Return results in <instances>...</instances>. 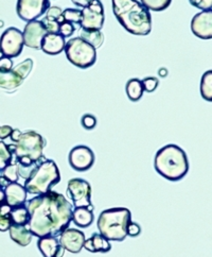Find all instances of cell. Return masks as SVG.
I'll return each mask as SVG.
<instances>
[{
  "label": "cell",
  "mask_w": 212,
  "mask_h": 257,
  "mask_svg": "<svg viewBox=\"0 0 212 257\" xmlns=\"http://www.w3.org/2000/svg\"><path fill=\"white\" fill-rule=\"evenodd\" d=\"M26 206L30 213L27 226L35 237H58L72 221V204L57 191L36 196Z\"/></svg>",
  "instance_id": "1"
},
{
  "label": "cell",
  "mask_w": 212,
  "mask_h": 257,
  "mask_svg": "<svg viewBox=\"0 0 212 257\" xmlns=\"http://www.w3.org/2000/svg\"><path fill=\"white\" fill-rule=\"evenodd\" d=\"M113 12L119 24L131 34L149 35L152 31L150 11L138 0H112Z\"/></svg>",
  "instance_id": "2"
},
{
  "label": "cell",
  "mask_w": 212,
  "mask_h": 257,
  "mask_svg": "<svg viewBox=\"0 0 212 257\" xmlns=\"http://www.w3.org/2000/svg\"><path fill=\"white\" fill-rule=\"evenodd\" d=\"M154 168L159 176L170 182H178L189 172V160L186 152L176 145H167L155 154Z\"/></svg>",
  "instance_id": "3"
},
{
  "label": "cell",
  "mask_w": 212,
  "mask_h": 257,
  "mask_svg": "<svg viewBox=\"0 0 212 257\" xmlns=\"http://www.w3.org/2000/svg\"><path fill=\"white\" fill-rule=\"evenodd\" d=\"M132 222V213L126 207H112L103 210L98 218L99 233L109 241H123L127 226Z\"/></svg>",
  "instance_id": "4"
},
{
  "label": "cell",
  "mask_w": 212,
  "mask_h": 257,
  "mask_svg": "<svg viewBox=\"0 0 212 257\" xmlns=\"http://www.w3.org/2000/svg\"><path fill=\"white\" fill-rule=\"evenodd\" d=\"M8 146L14 154V160L23 166H32L45 160L43 152L46 147V141L35 131L22 133L20 140L13 145Z\"/></svg>",
  "instance_id": "5"
},
{
  "label": "cell",
  "mask_w": 212,
  "mask_h": 257,
  "mask_svg": "<svg viewBox=\"0 0 212 257\" xmlns=\"http://www.w3.org/2000/svg\"><path fill=\"white\" fill-rule=\"evenodd\" d=\"M61 182V173L57 163L45 159L34 169L31 176L25 182V188L28 194L43 195L47 194L51 188Z\"/></svg>",
  "instance_id": "6"
},
{
  "label": "cell",
  "mask_w": 212,
  "mask_h": 257,
  "mask_svg": "<svg viewBox=\"0 0 212 257\" xmlns=\"http://www.w3.org/2000/svg\"><path fill=\"white\" fill-rule=\"evenodd\" d=\"M64 50L68 61L78 68H89L97 62V49L81 38L69 40Z\"/></svg>",
  "instance_id": "7"
},
{
  "label": "cell",
  "mask_w": 212,
  "mask_h": 257,
  "mask_svg": "<svg viewBox=\"0 0 212 257\" xmlns=\"http://www.w3.org/2000/svg\"><path fill=\"white\" fill-rule=\"evenodd\" d=\"M24 36L23 32L11 27L8 28L0 38V57L17 58L24 50Z\"/></svg>",
  "instance_id": "8"
},
{
  "label": "cell",
  "mask_w": 212,
  "mask_h": 257,
  "mask_svg": "<svg viewBox=\"0 0 212 257\" xmlns=\"http://www.w3.org/2000/svg\"><path fill=\"white\" fill-rule=\"evenodd\" d=\"M67 195L72 200L75 207H88L94 210L91 203V186L87 181L80 178L69 180Z\"/></svg>",
  "instance_id": "9"
},
{
  "label": "cell",
  "mask_w": 212,
  "mask_h": 257,
  "mask_svg": "<svg viewBox=\"0 0 212 257\" xmlns=\"http://www.w3.org/2000/svg\"><path fill=\"white\" fill-rule=\"evenodd\" d=\"M82 22L80 28L101 30L105 22L104 7L100 0H94L82 9Z\"/></svg>",
  "instance_id": "10"
},
{
  "label": "cell",
  "mask_w": 212,
  "mask_h": 257,
  "mask_svg": "<svg viewBox=\"0 0 212 257\" xmlns=\"http://www.w3.org/2000/svg\"><path fill=\"white\" fill-rule=\"evenodd\" d=\"M50 7V0H17L16 12L21 20L29 23L45 15Z\"/></svg>",
  "instance_id": "11"
},
{
  "label": "cell",
  "mask_w": 212,
  "mask_h": 257,
  "mask_svg": "<svg viewBox=\"0 0 212 257\" xmlns=\"http://www.w3.org/2000/svg\"><path fill=\"white\" fill-rule=\"evenodd\" d=\"M95 153L87 146H77L72 148L68 155L69 165L79 172L89 170L95 164Z\"/></svg>",
  "instance_id": "12"
},
{
  "label": "cell",
  "mask_w": 212,
  "mask_h": 257,
  "mask_svg": "<svg viewBox=\"0 0 212 257\" xmlns=\"http://www.w3.org/2000/svg\"><path fill=\"white\" fill-rule=\"evenodd\" d=\"M191 31L200 40H212V10L195 14L191 21Z\"/></svg>",
  "instance_id": "13"
},
{
  "label": "cell",
  "mask_w": 212,
  "mask_h": 257,
  "mask_svg": "<svg viewBox=\"0 0 212 257\" xmlns=\"http://www.w3.org/2000/svg\"><path fill=\"white\" fill-rule=\"evenodd\" d=\"M47 33V29L45 28L44 24L41 21L36 20L29 22L26 25L23 32L25 46L35 50L41 49L42 41Z\"/></svg>",
  "instance_id": "14"
},
{
  "label": "cell",
  "mask_w": 212,
  "mask_h": 257,
  "mask_svg": "<svg viewBox=\"0 0 212 257\" xmlns=\"http://www.w3.org/2000/svg\"><path fill=\"white\" fill-rule=\"evenodd\" d=\"M85 240V234L77 228L68 227L60 235L61 245L65 249V251L73 254L81 252V250L84 247Z\"/></svg>",
  "instance_id": "15"
},
{
  "label": "cell",
  "mask_w": 212,
  "mask_h": 257,
  "mask_svg": "<svg viewBox=\"0 0 212 257\" xmlns=\"http://www.w3.org/2000/svg\"><path fill=\"white\" fill-rule=\"evenodd\" d=\"M66 41L65 38L60 33L48 32L44 36L42 41L41 49L48 56H58L65 49Z\"/></svg>",
  "instance_id": "16"
},
{
  "label": "cell",
  "mask_w": 212,
  "mask_h": 257,
  "mask_svg": "<svg viewBox=\"0 0 212 257\" xmlns=\"http://www.w3.org/2000/svg\"><path fill=\"white\" fill-rule=\"evenodd\" d=\"M38 247L44 257H63L65 249L61 245L57 237H42L38 241Z\"/></svg>",
  "instance_id": "17"
},
{
  "label": "cell",
  "mask_w": 212,
  "mask_h": 257,
  "mask_svg": "<svg viewBox=\"0 0 212 257\" xmlns=\"http://www.w3.org/2000/svg\"><path fill=\"white\" fill-rule=\"evenodd\" d=\"M5 194L7 199V204L9 206H11L12 208L24 205L27 201L28 192L25 186L21 185L20 183L17 182L10 183V184L5 188Z\"/></svg>",
  "instance_id": "18"
},
{
  "label": "cell",
  "mask_w": 212,
  "mask_h": 257,
  "mask_svg": "<svg viewBox=\"0 0 212 257\" xmlns=\"http://www.w3.org/2000/svg\"><path fill=\"white\" fill-rule=\"evenodd\" d=\"M48 32L59 33L61 24L64 22L63 10L59 7H50L41 21Z\"/></svg>",
  "instance_id": "19"
},
{
  "label": "cell",
  "mask_w": 212,
  "mask_h": 257,
  "mask_svg": "<svg viewBox=\"0 0 212 257\" xmlns=\"http://www.w3.org/2000/svg\"><path fill=\"white\" fill-rule=\"evenodd\" d=\"M84 247L90 253H107L112 249V244L100 233H95L89 239L85 240Z\"/></svg>",
  "instance_id": "20"
},
{
  "label": "cell",
  "mask_w": 212,
  "mask_h": 257,
  "mask_svg": "<svg viewBox=\"0 0 212 257\" xmlns=\"http://www.w3.org/2000/svg\"><path fill=\"white\" fill-rule=\"evenodd\" d=\"M24 79L18 75L14 68L9 71H0V88L13 91L24 83Z\"/></svg>",
  "instance_id": "21"
},
{
  "label": "cell",
  "mask_w": 212,
  "mask_h": 257,
  "mask_svg": "<svg viewBox=\"0 0 212 257\" xmlns=\"http://www.w3.org/2000/svg\"><path fill=\"white\" fill-rule=\"evenodd\" d=\"M9 234H10L11 239L21 246L29 245L33 239V235L30 229L25 225L12 224L9 229Z\"/></svg>",
  "instance_id": "22"
},
{
  "label": "cell",
  "mask_w": 212,
  "mask_h": 257,
  "mask_svg": "<svg viewBox=\"0 0 212 257\" xmlns=\"http://www.w3.org/2000/svg\"><path fill=\"white\" fill-rule=\"evenodd\" d=\"M94 220V210L88 207H76L72 210V221L81 228L90 226L93 224Z\"/></svg>",
  "instance_id": "23"
},
{
  "label": "cell",
  "mask_w": 212,
  "mask_h": 257,
  "mask_svg": "<svg viewBox=\"0 0 212 257\" xmlns=\"http://www.w3.org/2000/svg\"><path fill=\"white\" fill-rule=\"evenodd\" d=\"M79 38L90 44L95 49L100 48L104 43V35L101 30L79 28Z\"/></svg>",
  "instance_id": "24"
},
{
  "label": "cell",
  "mask_w": 212,
  "mask_h": 257,
  "mask_svg": "<svg viewBox=\"0 0 212 257\" xmlns=\"http://www.w3.org/2000/svg\"><path fill=\"white\" fill-rule=\"evenodd\" d=\"M125 90H126V95L128 99L133 101V102H136V101L140 100L144 93L141 80L136 79V78L127 81Z\"/></svg>",
  "instance_id": "25"
},
{
  "label": "cell",
  "mask_w": 212,
  "mask_h": 257,
  "mask_svg": "<svg viewBox=\"0 0 212 257\" xmlns=\"http://www.w3.org/2000/svg\"><path fill=\"white\" fill-rule=\"evenodd\" d=\"M11 218H12L13 224L27 226L30 221V213L29 210H28L27 206L24 204V205L12 208Z\"/></svg>",
  "instance_id": "26"
},
{
  "label": "cell",
  "mask_w": 212,
  "mask_h": 257,
  "mask_svg": "<svg viewBox=\"0 0 212 257\" xmlns=\"http://www.w3.org/2000/svg\"><path fill=\"white\" fill-rule=\"evenodd\" d=\"M200 96L201 98L212 102V70H207L200 79Z\"/></svg>",
  "instance_id": "27"
},
{
  "label": "cell",
  "mask_w": 212,
  "mask_h": 257,
  "mask_svg": "<svg viewBox=\"0 0 212 257\" xmlns=\"http://www.w3.org/2000/svg\"><path fill=\"white\" fill-rule=\"evenodd\" d=\"M14 161V154L9 149V146L4 141L0 142V172Z\"/></svg>",
  "instance_id": "28"
},
{
  "label": "cell",
  "mask_w": 212,
  "mask_h": 257,
  "mask_svg": "<svg viewBox=\"0 0 212 257\" xmlns=\"http://www.w3.org/2000/svg\"><path fill=\"white\" fill-rule=\"evenodd\" d=\"M140 3L149 11L161 12L170 7L172 0H140Z\"/></svg>",
  "instance_id": "29"
},
{
  "label": "cell",
  "mask_w": 212,
  "mask_h": 257,
  "mask_svg": "<svg viewBox=\"0 0 212 257\" xmlns=\"http://www.w3.org/2000/svg\"><path fill=\"white\" fill-rule=\"evenodd\" d=\"M63 18L65 22L80 27L82 22V11L79 9H66L63 11Z\"/></svg>",
  "instance_id": "30"
},
{
  "label": "cell",
  "mask_w": 212,
  "mask_h": 257,
  "mask_svg": "<svg viewBox=\"0 0 212 257\" xmlns=\"http://www.w3.org/2000/svg\"><path fill=\"white\" fill-rule=\"evenodd\" d=\"M0 173H2V176L10 183L17 182L18 179H20V176H18V169H17L16 161L12 162L10 165H9V166H7Z\"/></svg>",
  "instance_id": "31"
},
{
  "label": "cell",
  "mask_w": 212,
  "mask_h": 257,
  "mask_svg": "<svg viewBox=\"0 0 212 257\" xmlns=\"http://www.w3.org/2000/svg\"><path fill=\"white\" fill-rule=\"evenodd\" d=\"M13 68L15 69V71L18 73V75H20L25 80L33 68V61H32V59H27Z\"/></svg>",
  "instance_id": "32"
},
{
  "label": "cell",
  "mask_w": 212,
  "mask_h": 257,
  "mask_svg": "<svg viewBox=\"0 0 212 257\" xmlns=\"http://www.w3.org/2000/svg\"><path fill=\"white\" fill-rule=\"evenodd\" d=\"M97 122H98L97 118L91 114H85V115H83L81 118L82 126L84 127L85 130H88V131L94 130L97 125Z\"/></svg>",
  "instance_id": "33"
},
{
  "label": "cell",
  "mask_w": 212,
  "mask_h": 257,
  "mask_svg": "<svg viewBox=\"0 0 212 257\" xmlns=\"http://www.w3.org/2000/svg\"><path fill=\"white\" fill-rule=\"evenodd\" d=\"M141 82L143 85V89L144 91H146V93H153V91L159 85V80L155 77L144 78Z\"/></svg>",
  "instance_id": "34"
},
{
  "label": "cell",
  "mask_w": 212,
  "mask_h": 257,
  "mask_svg": "<svg viewBox=\"0 0 212 257\" xmlns=\"http://www.w3.org/2000/svg\"><path fill=\"white\" fill-rule=\"evenodd\" d=\"M77 31V27L71 24V23H68V22H65L64 21L61 26H60V29H59V33L61 35H63L64 38H70V36L75 33Z\"/></svg>",
  "instance_id": "35"
},
{
  "label": "cell",
  "mask_w": 212,
  "mask_h": 257,
  "mask_svg": "<svg viewBox=\"0 0 212 257\" xmlns=\"http://www.w3.org/2000/svg\"><path fill=\"white\" fill-rule=\"evenodd\" d=\"M12 224L13 221L11 218V213L0 215V232H8L12 226Z\"/></svg>",
  "instance_id": "36"
},
{
  "label": "cell",
  "mask_w": 212,
  "mask_h": 257,
  "mask_svg": "<svg viewBox=\"0 0 212 257\" xmlns=\"http://www.w3.org/2000/svg\"><path fill=\"white\" fill-rule=\"evenodd\" d=\"M189 3L200 10H212V0H189Z\"/></svg>",
  "instance_id": "37"
},
{
  "label": "cell",
  "mask_w": 212,
  "mask_h": 257,
  "mask_svg": "<svg viewBox=\"0 0 212 257\" xmlns=\"http://www.w3.org/2000/svg\"><path fill=\"white\" fill-rule=\"evenodd\" d=\"M141 233L140 225L136 222H131L127 226V236L130 237H137Z\"/></svg>",
  "instance_id": "38"
},
{
  "label": "cell",
  "mask_w": 212,
  "mask_h": 257,
  "mask_svg": "<svg viewBox=\"0 0 212 257\" xmlns=\"http://www.w3.org/2000/svg\"><path fill=\"white\" fill-rule=\"evenodd\" d=\"M13 68V60L10 58L0 57V71H9Z\"/></svg>",
  "instance_id": "39"
},
{
  "label": "cell",
  "mask_w": 212,
  "mask_h": 257,
  "mask_svg": "<svg viewBox=\"0 0 212 257\" xmlns=\"http://www.w3.org/2000/svg\"><path fill=\"white\" fill-rule=\"evenodd\" d=\"M13 131V127L10 125H3L0 126V140L5 141L11 136V133Z\"/></svg>",
  "instance_id": "40"
},
{
  "label": "cell",
  "mask_w": 212,
  "mask_h": 257,
  "mask_svg": "<svg viewBox=\"0 0 212 257\" xmlns=\"http://www.w3.org/2000/svg\"><path fill=\"white\" fill-rule=\"evenodd\" d=\"M71 2H72L73 5L77 6V7L84 8V7H86L87 5H89L90 3H93L94 0H71Z\"/></svg>",
  "instance_id": "41"
},
{
  "label": "cell",
  "mask_w": 212,
  "mask_h": 257,
  "mask_svg": "<svg viewBox=\"0 0 212 257\" xmlns=\"http://www.w3.org/2000/svg\"><path fill=\"white\" fill-rule=\"evenodd\" d=\"M22 136V131L21 130H18V128H14V130L12 131V133H11V141L13 142V143H16L18 140H20V137Z\"/></svg>",
  "instance_id": "42"
},
{
  "label": "cell",
  "mask_w": 212,
  "mask_h": 257,
  "mask_svg": "<svg viewBox=\"0 0 212 257\" xmlns=\"http://www.w3.org/2000/svg\"><path fill=\"white\" fill-rule=\"evenodd\" d=\"M7 204V199H6V194H5V188L0 187V206H3Z\"/></svg>",
  "instance_id": "43"
},
{
  "label": "cell",
  "mask_w": 212,
  "mask_h": 257,
  "mask_svg": "<svg viewBox=\"0 0 212 257\" xmlns=\"http://www.w3.org/2000/svg\"><path fill=\"white\" fill-rule=\"evenodd\" d=\"M0 179H2V174H0Z\"/></svg>",
  "instance_id": "44"
}]
</instances>
